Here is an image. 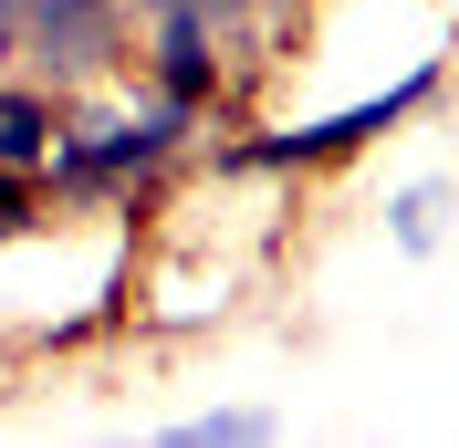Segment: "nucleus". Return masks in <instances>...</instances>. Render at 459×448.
<instances>
[{
    "instance_id": "nucleus-1",
    "label": "nucleus",
    "mask_w": 459,
    "mask_h": 448,
    "mask_svg": "<svg viewBox=\"0 0 459 448\" xmlns=\"http://www.w3.org/2000/svg\"><path fill=\"white\" fill-rule=\"evenodd\" d=\"M188 125H199V105L146 94V105H136V115H115V125H74V136H53V157H42V168H53L63 198H94V188H126V177L168 168Z\"/></svg>"
},
{
    "instance_id": "nucleus-2",
    "label": "nucleus",
    "mask_w": 459,
    "mask_h": 448,
    "mask_svg": "<svg viewBox=\"0 0 459 448\" xmlns=\"http://www.w3.org/2000/svg\"><path fill=\"white\" fill-rule=\"evenodd\" d=\"M438 94V63H418V73H407V84H386V94H366V105H344V115H324V125H282V136H251V146H230L220 168H324V157H344V146L355 136H386V125H397V115H418Z\"/></svg>"
},
{
    "instance_id": "nucleus-3",
    "label": "nucleus",
    "mask_w": 459,
    "mask_h": 448,
    "mask_svg": "<svg viewBox=\"0 0 459 448\" xmlns=\"http://www.w3.org/2000/svg\"><path fill=\"white\" fill-rule=\"evenodd\" d=\"M22 11V53L53 73V84H84L115 73V42H126V0H11Z\"/></svg>"
},
{
    "instance_id": "nucleus-4",
    "label": "nucleus",
    "mask_w": 459,
    "mask_h": 448,
    "mask_svg": "<svg viewBox=\"0 0 459 448\" xmlns=\"http://www.w3.org/2000/svg\"><path fill=\"white\" fill-rule=\"evenodd\" d=\"M146 73H157V94H178V105H209V94H220V22H157Z\"/></svg>"
},
{
    "instance_id": "nucleus-5",
    "label": "nucleus",
    "mask_w": 459,
    "mask_h": 448,
    "mask_svg": "<svg viewBox=\"0 0 459 448\" xmlns=\"http://www.w3.org/2000/svg\"><path fill=\"white\" fill-rule=\"evenodd\" d=\"M53 136H63V105H53V94L0 84V177H42Z\"/></svg>"
},
{
    "instance_id": "nucleus-6",
    "label": "nucleus",
    "mask_w": 459,
    "mask_h": 448,
    "mask_svg": "<svg viewBox=\"0 0 459 448\" xmlns=\"http://www.w3.org/2000/svg\"><path fill=\"white\" fill-rule=\"evenodd\" d=\"M168 438L178 448H251V438H272V407H209V418H178Z\"/></svg>"
},
{
    "instance_id": "nucleus-7",
    "label": "nucleus",
    "mask_w": 459,
    "mask_h": 448,
    "mask_svg": "<svg viewBox=\"0 0 459 448\" xmlns=\"http://www.w3.org/2000/svg\"><path fill=\"white\" fill-rule=\"evenodd\" d=\"M397 240L407 251H438V188H407L397 198Z\"/></svg>"
},
{
    "instance_id": "nucleus-8",
    "label": "nucleus",
    "mask_w": 459,
    "mask_h": 448,
    "mask_svg": "<svg viewBox=\"0 0 459 448\" xmlns=\"http://www.w3.org/2000/svg\"><path fill=\"white\" fill-rule=\"evenodd\" d=\"M146 22H240L251 0H136Z\"/></svg>"
},
{
    "instance_id": "nucleus-9",
    "label": "nucleus",
    "mask_w": 459,
    "mask_h": 448,
    "mask_svg": "<svg viewBox=\"0 0 459 448\" xmlns=\"http://www.w3.org/2000/svg\"><path fill=\"white\" fill-rule=\"evenodd\" d=\"M31 229V177H0V240H22Z\"/></svg>"
},
{
    "instance_id": "nucleus-10",
    "label": "nucleus",
    "mask_w": 459,
    "mask_h": 448,
    "mask_svg": "<svg viewBox=\"0 0 459 448\" xmlns=\"http://www.w3.org/2000/svg\"><path fill=\"white\" fill-rule=\"evenodd\" d=\"M11 63H22V11L0 0V73H11Z\"/></svg>"
}]
</instances>
